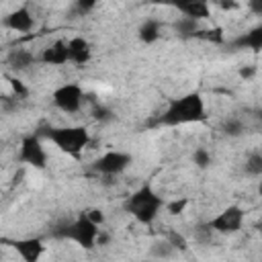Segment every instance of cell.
Segmentation results:
<instances>
[{
    "label": "cell",
    "mask_w": 262,
    "mask_h": 262,
    "mask_svg": "<svg viewBox=\"0 0 262 262\" xmlns=\"http://www.w3.org/2000/svg\"><path fill=\"white\" fill-rule=\"evenodd\" d=\"M203 121H207V106L201 92H186L168 102V106L158 119V125L178 127V125L203 123Z\"/></svg>",
    "instance_id": "1"
},
{
    "label": "cell",
    "mask_w": 262,
    "mask_h": 262,
    "mask_svg": "<svg viewBox=\"0 0 262 262\" xmlns=\"http://www.w3.org/2000/svg\"><path fill=\"white\" fill-rule=\"evenodd\" d=\"M39 137L49 139L59 151H63L66 156L78 160L84 151V147L90 143V131L82 125H68V127H53V125H45L37 131Z\"/></svg>",
    "instance_id": "2"
},
{
    "label": "cell",
    "mask_w": 262,
    "mask_h": 262,
    "mask_svg": "<svg viewBox=\"0 0 262 262\" xmlns=\"http://www.w3.org/2000/svg\"><path fill=\"white\" fill-rule=\"evenodd\" d=\"M162 207H164V199L149 184L139 186L123 203V209L141 225H151L158 219Z\"/></svg>",
    "instance_id": "3"
},
{
    "label": "cell",
    "mask_w": 262,
    "mask_h": 262,
    "mask_svg": "<svg viewBox=\"0 0 262 262\" xmlns=\"http://www.w3.org/2000/svg\"><path fill=\"white\" fill-rule=\"evenodd\" d=\"M100 229L84 215L80 213L76 219L72 221H66L57 227L51 229V237H57V239H70L74 244H78L80 248L84 250H92L96 246V237H98Z\"/></svg>",
    "instance_id": "4"
},
{
    "label": "cell",
    "mask_w": 262,
    "mask_h": 262,
    "mask_svg": "<svg viewBox=\"0 0 262 262\" xmlns=\"http://www.w3.org/2000/svg\"><path fill=\"white\" fill-rule=\"evenodd\" d=\"M18 162L27 164L31 168L43 170L47 166V151L43 147V141L37 133L25 135L20 139V147H18Z\"/></svg>",
    "instance_id": "5"
},
{
    "label": "cell",
    "mask_w": 262,
    "mask_h": 262,
    "mask_svg": "<svg viewBox=\"0 0 262 262\" xmlns=\"http://www.w3.org/2000/svg\"><path fill=\"white\" fill-rule=\"evenodd\" d=\"M244 225V209L237 205H229L225 207L219 215H215L211 221H207V227L213 233H221V235H231L237 233Z\"/></svg>",
    "instance_id": "6"
},
{
    "label": "cell",
    "mask_w": 262,
    "mask_h": 262,
    "mask_svg": "<svg viewBox=\"0 0 262 262\" xmlns=\"http://www.w3.org/2000/svg\"><path fill=\"white\" fill-rule=\"evenodd\" d=\"M131 162H133L131 154L121 151V149H108L92 164V168H94V172H98L102 176H119L121 172H125L129 168Z\"/></svg>",
    "instance_id": "7"
},
{
    "label": "cell",
    "mask_w": 262,
    "mask_h": 262,
    "mask_svg": "<svg viewBox=\"0 0 262 262\" xmlns=\"http://www.w3.org/2000/svg\"><path fill=\"white\" fill-rule=\"evenodd\" d=\"M51 100L61 113H70L72 115V113L80 111V106L84 102V90H82L80 84L70 82V84H63V86L55 88L53 94H51Z\"/></svg>",
    "instance_id": "8"
},
{
    "label": "cell",
    "mask_w": 262,
    "mask_h": 262,
    "mask_svg": "<svg viewBox=\"0 0 262 262\" xmlns=\"http://www.w3.org/2000/svg\"><path fill=\"white\" fill-rule=\"evenodd\" d=\"M14 252L20 256L23 262H39L45 254V244L39 237H23L12 242Z\"/></svg>",
    "instance_id": "9"
},
{
    "label": "cell",
    "mask_w": 262,
    "mask_h": 262,
    "mask_svg": "<svg viewBox=\"0 0 262 262\" xmlns=\"http://www.w3.org/2000/svg\"><path fill=\"white\" fill-rule=\"evenodd\" d=\"M4 27L10 31H16V33H29L35 29V18L27 6H18L16 10H12L4 16Z\"/></svg>",
    "instance_id": "10"
},
{
    "label": "cell",
    "mask_w": 262,
    "mask_h": 262,
    "mask_svg": "<svg viewBox=\"0 0 262 262\" xmlns=\"http://www.w3.org/2000/svg\"><path fill=\"white\" fill-rule=\"evenodd\" d=\"M39 61L47 63V66H63L70 61V55H68V41H53L51 45H47L41 55H39Z\"/></svg>",
    "instance_id": "11"
},
{
    "label": "cell",
    "mask_w": 262,
    "mask_h": 262,
    "mask_svg": "<svg viewBox=\"0 0 262 262\" xmlns=\"http://www.w3.org/2000/svg\"><path fill=\"white\" fill-rule=\"evenodd\" d=\"M68 55L70 61L76 66H86L92 57V47L84 37H74L68 41Z\"/></svg>",
    "instance_id": "12"
},
{
    "label": "cell",
    "mask_w": 262,
    "mask_h": 262,
    "mask_svg": "<svg viewBox=\"0 0 262 262\" xmlns=\"http://www.w3.org/2000/svg\"><path fill=\"white\" fill-rule=\"evenodd\" d=\"M231 47L235 49H252V51H260L262 49V25L237 35L231 41Z\"/></svg>",
    "instance_id": "13"
},
{
    "label": "cell",
    "mask_w": 262,
    "mask_h": 262,
    "mask_svg": "<svg viewBox=\"0 0 262 262\" xmlns=\"http://www.w3.org/2000/svg\"><path fill=\"white\" fill-rule=\"evenodd\" d=\"M176 8L182 12V16L194 18V20H205L211 16V6L203 0H186V2H178Z\"/></svg>",
    "instance_id": "14"
},
{
    "label": "cell",
    "mask_w": 262,
    "mask_h": 262,
    "mask_svg": "<svg viewBox=\"0 0 262 262\" xmlns=\"http://www.w3.org/2000/svg\"><path fill=\"white\" fill-rule=\"evenodd\" d=\"M35 61H37V57L29 49H12L6 55V63H8V68L12 72H25L31 66H35Z\"/></svg>",
    "instance_id": "15"
},
{
    "label": "cell",
    "mask_w": 262,
    "mask_h": 262,
    "mask_svg": "<svg viewBox=\"0 0 262 262\" xmlns=\"http://www.w3.org/2000/svg\"><path fill=\"white\" fill-rule=\"evenodd\" d=\"M137 37H139V41L145 43V45L156 43V41L162 37V23L156 20V18H145V20L139 25V29H137Z\"/></svg>",
    "instance_id": "16"
},
{
    "label": "cell",
    "mask_w": 262,
    "mask_h": 262,
    "mask_svg": "<svg viewBox=\"0 0 262 262\" xmlns=\"http://www.w3.org/2000/svg\"><path fill=\"white\" fill-rule=\"evenodd\" d=\"M172 29L178 37L182 39H194L196 33L201 31V23L194 20V18H188V16H178L174 23H172Z\"/></svg>",
    "instance_id": "17"
},
{
    "label": "cell",
    "mask_w": 262,
    "mask_h": 262,
    "mask_svg": "<svg viewBox=\"0 0 262 262\" xmlns=\"http://www.w3.org/2000/svg\"><path fill=\"white\" fill-rule=\"evenodd\" d=\"M219 131L225 137H242L248 131V127H246L244 119H239V117H225L219 125Z\"/></svg>",
    "instance_id": "18"
},
{
    "label": "cell",
    "mask_w": 262,
    "mask_h": 262,
    "mask_svg": "<svg viewBox=\"0 0 262 262\" xmlns=\"http://www.w3.org/2000/svg\"><path fill=\"white\" fill-rule=\"evenodd\" d=\"M244 172H246L248 176H254V178L262 176V154H260L258 149H254V151L246 158V162H244Z\"/></svg>",
    "instance_id": "19"
},
{
    "label": "cell",
    "mask_w": 262,
    "mask_h": 262,
    "mask_svg": "<svg viewBox=\"0 0 262 262\" xmlns=\"http://www.w3.org/2000/svg\"><path fill=\"white\" fill-rule=\"evenodd\" d=\"M149 254L154 256V258H158V260H166V258H170V256H174L176 252H174V248L162 237V239H156L154 244H151V248H149Z\"/></svg>",
    "instance_id": "20"
},
{
    "label": "cell",
    "mask_w": 262,
    "mask_h": 262,
    "mask_svg": "<svg viewBox=\"0 0 262 262\" xmlns=\"http://www.w3.org/2000/svg\"><path fill=\"white\" fill-rule=\"evenodd\" d=\"M164 239L174 248V252H186V250H188V239H186L182 233H178L176 229L166 231V233H164Z\"/></svg>",
    "instance_id": "21"
},
{
    "label": "cell",
    "mask_w": 262,
    "mask_h": 262,
    "mask_svg": "<svg viewBox=\"0 0 262 262\" xmlns=\"http://www.w3.org/2000/svg\"><path fill=\"white\" fill-rule=\"evenodd\" d=\"M194 39H205L209 43H223L225 37H223V29L221 27H215V29H201Z\"/></svg>",
    "instance_id": "22"
},
{
    "label": "cell",
    "mask_w": 262,
    "mask_h": 262,
    "mask_svg": "<svg viewBox=\"0 0 262 262\" xmlns=\"http://www.w3.org/2000/svg\"><path fill=\"white\" fill-rule=\"evenodd\" d=\"M192 162L196 164V168H201V170H205V168H209L211 166V162H213V158H211V154L205 149V147H199L194 154H192Z\"/></svg>",
    "instance_id": "23"
},
{
    "label": "cell",
    "mask_w": 262,
    "mask_h": 262,
    "mask_svg": "<svg viewBox=\"0 0 262 262\" xmlns=\"http://www.w3.org/2000/svg\"><path fill=\"white\" fill-rule=\"evenodd\" d=\"M186 207H188V199H174V201H170V203H166V211L170 213V215H182L184 211H186Z\"/></svg>",
    "instance_id": "24"
},
{
    "label": "cell",
    "mask_w": 262,
    "mask_h": 262,
    "mask_svg": "<svg viewBox=\"0 0 262 262\" xmlns=\"http://www.w3.org/2000/svg\"><path fill=\"white\" fill-rule=\"evenodd\" d=\"M92 117H94L96 121H100V123H108V121H113V119H115V113H113L111 108H106V106L98 104V106H94Z\"/></svg>",
    "instance_id": "25"
},
{
    "label": "cell",
    "mask_w": 262,
    "mask_h": 262,
    "mask_svg": "<svg viewBox=\"0 0 262 262\" xmlns=\"http://www.w3.org/2000/svg\"><path fill=\"white\" fill-rule=\"evenodd\" d=\"M8 82H10V88H12V92H14L16 98H25L29 94V88L18 78H8Z\"/></svg>",
    "instance_id": "26"
},
{
    "label": "cell",
    "mask_w": 262,
    "mask_h": 262,
    "mask_svg": "<svg viewBox=\"0 0 262 262\" xmlns=\"http://www.w3.org/2000/svg\"><path fill=\"white\" fill-rule=\"evenodd\" d=\"M84 215H86L96 227H100V225L104 223V213H102L100 209H88V211H84Z\"/></svg>",
    "instance_id": "27"
},
{
    "label": "cell",
    "mask_w": 262,
    "mask_h": 262,
    "mask_svg": "<svg viewBox=\"0 0 262 262\" xmlns=\"http://www.w3.org/2000/svg\"><path fill=\"white\" fill-rule=\"evenodd\" d=\"M211 235H213V231L207 227V223H203V225H199V227L194 229V237H196L199 242H203V244H207Z\"/></svg>",
    "instance_id": "28"
},
{
    "label": "cell",
    "mask_w": 262,
    "mask_h": 262,
    "mask_svg": "<svg viewBox=\"0 0 262 262\" xmlns=\"http://www.w3.org/2000/svg\"><path fill=\"white\" fill-rule=\"evenodd\" d=\"M94 6H96V2H92V0H88V2H82V0H80V2L74 4V10H76L78 14H86V12L92 10Z\"/></svg>",
    "instance_id": "29"
},
{
    "label": "cell",
    "mask_w": 262,
    "mask_h": 262,
    "mask_svg": "<svg viewBox=\"0 0 262 262\" xmlns=\"http://www.w3.org/2000/svg\"><path fill=\"white\" fill-rule=\"evenodd\" d=\"M256 66H246V68H239V78H244V80H250V78H254L256 76Z\"/></svg>",
    "instance_id": "30"
},
{
    "label": "cell",
    "mask_w": 262,
    "mask_h": 262,
    "mask_svg": "<svg viewBox=\"0 0 262 262\" xmlns=\"http://www.w3.org/2000/svg\"><path fill=\"white\" fill-rule=\"evenodd\" d=\"M248 6H250V8H252L256 14H262V2H258V0H252Z\"/></svg>",
    "instance_id": "31"
},
{
    "label": "cell",
    "mask_w": 262,
    "mask_h": 262,
    "mask_svg": "<svg viewBox=\"0 0 262 262\" xmlns=\"http://www.w3.org/2000/svg\"><path fill=\"white\" fill-rule=\"evenodd\" d=\"M219 6H221L223 10H233V8H237L239 4H237V2H219Z\"/></svg>",
    "instance_id": "32"
}]
</instances>
